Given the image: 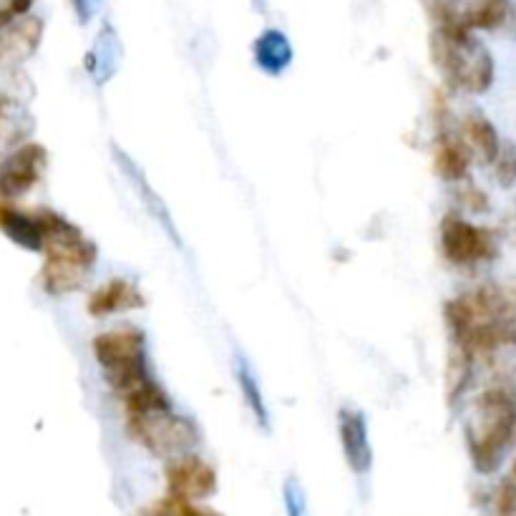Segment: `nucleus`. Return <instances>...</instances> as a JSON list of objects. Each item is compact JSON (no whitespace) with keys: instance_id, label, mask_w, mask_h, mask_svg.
<instances>
[{"instance_id":"nucleus-5","label":"nucleus","mask_w":516,"mask_h":516,"mask_svg":"<svg viewBox=\"0 0 516 516\" xmlns=\"http://www.w3.org/2000/svg\"><path fill=\"white\" fill-rule=\"evenodd\" d=\"M126 431L141 449L157 459H174L189 454L202 441V431L194 418L177 413V408H159V411L131 413L126 416Z\"/></svg>"},{"instance_id":"nucleus-15","label":"nucleus","mask_w":516,"mask_h":516,"mask_svg":"<svg viewBox=\"0 0 516 516\" xmlns=\"http://www.w3.org/2000/svg\"><path fill=\"white\" fill-rule=\"evenodd\" d=\"M471 164H474V154L464 136L446 134V131L438 136L436 152H433V167H436L438 177L444 182H464L469 179Z\"/></svg>"},{"instance_id":"nucleus-16","label":"nucleus","mask_w":516,"mask_h":516,"mask_svg":"<svg viewBox=\"0 0 516 516\" xmlns=\"http://www.w3.org/2000/svg\"><path fill=\"white\" fill-rule=\"evenodd\" d=\"M252 58H255V66L262 73L277 79V76H282L292 66L295 51H292V43L285 36V31H280V28H265L255 38V43H252Z\"/></svg>"},{"instance_id":"nucleus-11","label":"nucleus","mask_w":516,"mask_h":516,"mask_svg":"<svg viewBox=\"0 0 516 516\" xmlns=\"http://www.w3.org/2000/svg\"><path fill=\"white\" fill-rule=\"evenodd\" d=\"M338 436L348 469L358 476L368 474L373 469V444L368 421H365L363 413L353 411V408H340Z\"/></svg>"},{"instance_id":"nucleus-12","label":"nucleus","mask_w":516,"mask_h":516,"mask_svg":"<svg viewBox=\"0 0 516 516\" xmlns=\"http://www.w3.org/2000/svg\"><path fill=\"white\" fill-rule=\"evenodd\" d=\"M146 305L144 292L139 290L136 282L129 277H111L104 285L96 287L86 300V310L91 318H111V315L131 313V310H141Z\"/></svg>"},{"instance_id":"nucleus-6","label":"nucleus","mask_w":516,"mask_h":516,"mask_svg":"<svg viewBox=\"0 0 516 516\" xmlns=\"http://www.w3.org/2000/svg\"><path fill=\"white\" fill-rule=\"evenodd\" d=\"M444 320L451 340L469 328L494 320H516V275L506 280L481 282L474 290L456 295L444 305Z\"/></svg>"},{"instance_id":"nucleus-26","label":"nucleus","mask_w":516,"mask_h":516,"mask_svg":"<svg viewBox=\"0 0 516 516\" xmlns=\"http://www.w3.org/2000/svg\"><path fill=\"white\" fill-rule=\"evenodd\" d=\"M38 0H0V31L16 23L18 18L28 16Z\"/></svg>"},{"instance_id":"nucleus-8","label":"nucleus","mask_w":516,"mask_h":516,"mask_svg":"<svg viewBox=\"0 0 516 516\" xmlns=\"http://www.w3.org/2000/svg\"><path fill=\"white\" fill-rule=\"evenodd\" d=\"M48 167V149L38 141H26L16 146L0 162V202H13L31 192Z\"/></svg>"},{"instance_id":"nucleus-3","label":"nucleus","mask_w":516,"mask_h":516,"mask_svg":"<svg viewBox=\"0 0 516 516\" xmlns=\"http://www.w3.org/2000/svg\"><path fill=\"white\" fill-rule=\"evenodd\" d=\"M428 51L433 66L454 91L479 96L494 86V56L469 28H433Z\"/></svg>"},{"instance_id":"nucleus-20","label":"nucleus","mask_w":516,"mask_h":516,"mask_svg":"<svg viewBox=\"0 0 516 516\" xmlns=\"http://www.w3.org/2000/svg\"><path fill=\"white\" fill-rule=\"evenodd\" d=\"M474 368V355L466 353L459 345H451L449 360H446V401L449 406L464 398L466 388L471 386V378H474Z\"/></svg>"},{"instance_id":"nucleus-19","label":"nucleus","mask_w":516,"mask_h":516,"mask_svg":"<svg viewBox=\"0 0 516 516\" xmlns=\"http://www.w3.org/2000/svg\"><path fill=\"white\" fill-rule=\"evenodd\" d=\"M235 381L240 386L242 398H245L247 408L255 416V421L267 431L270 428V408H267L265 393H262L260 381H257V373L252 371V365L242 355H237L235 360Z\"/></svg>"},{"instance_id":"nucleus-9","label":"nucleus","mask_w":516,"mask_h":516,"mask_svg":"<svg viewBox=\"0 0 516 516\" xmlns=\"http://www.w3.org/2000/svg\"><path fill=\"white\" fill-rule=\"evenodd\" d=\"M164 484H167V494L174 499L204 501L217 494L219 476L207 459L189 451V454L174 456L167 461Z\"/></svg>"},{"instance_id":"nucleus-2","label":"nucleus","mask_w":516,"mask_h":516,"mask_svg":"<svg viewBox=\"0 0 516 516\" xmlns=\"http://www.w3.org/2000/svg\"><path fill=\"white\" fill-rule=\"evenodd\" d=\"M516 433V391L504 383L479 393L466 421V446L479 474L491 476L501 469Z\"/></svg>"},{"instance_id":"nucleus-23","label":"nucleus","mask_w":516,"mask_h":516,"mask_svg":"<svg viewBox=\"0 0 516 516\" xmlns=\"http://www.w3.org/2000/svg\"><path fill=\"white\" fill-rule=\"evenodd\" d=\"M486 516H516V459L511 464L509 474L496 484V489L491 491L489 499V511Z\"/></svg>"},{"instance_id":"nucleus-10","label":"nucleus","mask_w":516,"mask_h":516,"mask_svg":"<svg viewBox=\"0 0 516 516\" xmlns=\"http://www.w3.org/2000/svg\"><path fill=\"white\" fill-rule=\"evenodd\" d=\"M111 154H114V162L119 164L121 174H124L126 182L131 184V189L136 192L139 202L144 204L146 212L152 214L154 222H157V225L162 227L164 232H167V237L174 242V245L182 247V237H179V230H177V225H174V217H172V212H169L167 202H164V199L159 197L157 189L149 184V179H146V174L141 172L139 164H136L134 159H131L129 154H126L124 149H121V146H116V144L111 146Z\"/></svg>"},{"instance_id":"nucleus-29","label":"nucleus","mask_w":516,"mask_h":516,"mask_svg":"<svg viewBox=\"0 0 516 516\" xmlns=\"http://www.w3.org/2000/svg\"><path fill=\"white\" fill-rule=\"evenodd\" d=\"M499 33H504L506 38H516V3H509V8H506V16Z\"/></svg>"},{"instance_id":"nucleus-18","label":"nucleus","mask_w":516,"mask_h":516,"mask_svg":"<svg viewBox=\"0 0 516 516\" xmlns=\"http://www.w3.org/2000/svg\"><path fill=\"white\" fill-rule=\"evenodd\" d=\"M461 136H464V141L469 144L471 154L479 157L484 164H491L496 159V154H499V131H496V126L491 124L484 114H479V111L466 116L464 126H461Z\"/></svg>"},{"instance_id":"nucleus-24","label":"nucleus","mask_w":516,"mask_h":516,"mask_svg":"<svg viewBox=\"0 0 516 516\" xmlns=\"http://www.w3.org/2000/svg\"><path fill=\"white\" fill-rule=\"evenodd\" d=\"M494 177L499 187L509 189L516 184V141H501L494 162Z\"/></svg>"},{"instance_id":"nucleus-28","label":"nucleus","mask_w":516,"mask_h":516,"mask_svg":"<svg viewBox=\"0 0 516 516\" xmlns=\"http://www.w3.org/2000/svg\"><path fill=\"white\" fill-rule=\"evenodd\" d=\"M461 202H464L471 212H486V209H489V197H486V192H481L479 187H474V184H469V187L461 192Z\"/></svg>"},{"instance_id":"nucleus-13","label":"nucleus","mask_w":516,"mask_h":516,"mask_svg":"<svg viewBox=\"0 0 516 516\" xmlns=\"http://www.w3.org/2000/svg\"><path fill=\"white\" fill-rule=\"evenodd\" d=\"M0 232L26 252H43V222L38 209L13 207L11 202H0Z\"/></svg>"},{"instance_id":"nucleus-30","label":"nucleus","mask_w":516,"mask_h":516,"mask_svg":"<svg viewBox=\"0 0 516 516\" xmlns=\"http://www.w3.org/2000/svg\"><path fill=\"white\" fill-rule=\"evenodd\" d=\"M501 232H504L506 240H511L516 245V199L511 202L509 212H506V219H504V227H501Z\"/></svg>"},{"instance_id":"nucleus-17","label":"nucleus","mask_w":516,"mask_h":516,"mask_svg":"<svg viewBox=\"0 0 516 516\" xmlns=\"http://www.w3.org/2000/svg\"><path fill=\"white\" fill-rule=\"evenodd\" d=\"M119 58H121V43L119 36H116L114 26L111 23H104V28L96 36L94 46L86 53V71H89L91 79L99 86L109 84L111 79L119 71Z\"/></svg>"},{"instance_id":"nucleus-21","label":"nucleus","mask_w":516,"mask_h":516,"mask_svg":"<svg viewBox=\"0 0 516 516\" xmlns=\"http://www.w3.org/2000/svg\"><path fill=\"white\" fill-rule=\"evenodd\" d=\"M421 6L431 18L433 28H469L466 26L469 0H421Z\"/></svg>"},{"instance_id":"nucleus-22","label":"nucleus","mask_w":516,"mask_h":516,"mask_svg":"<svg viewBox=\"0 0 516 516\" xmlns=\"http://www.w3.org/2000/svg\"><path fill=\"white\" fill-rule=\"evenodd\" d=\"M139 516H225L212 506H199V501H182L174 496H162L159 501L139 511Z\"/></svg>"},{"instance_id":"nucleus-4","label":"nucleus","mask_w":516,"mask_h":516,"mask_svg":"<svg viewBox=\"0 0 516 516\" xmlns=\"http://www.w3.org/2000/svg\"><path fill=\"white\" fill-rule=\"evenodd\" d=\"M91 350L104 371L106 383L119 398L154 378L149 368L146 338L134 325H121V328L96 335Z\"/></svg>"},{"instance_id":"nucleus-27","label":"nucleus","mask_w":516,"mask_h":516,"mask_svg":"<svg viewBox=\"0 0 516 516\" xmlns=\"http://www.w3.org/2000/svg\"><path fill=\"white\" fill-rule=\"evenodd\" d=\"M101 6H104V0H71L73 16H76L81 26H89L96 18V13L101 11Z\"/></svg>"},{"instance_id":"nucleus-25","label":"nucleus","mask_w":516,"mask_h":516,"mask_svg":"<svg viewBox=\"0 0 516 516\" xmlns=\"http://www.w3.org/2000/svg\"><path fill=\"white\" fill-rule=\"evenodd\" d=\"M282 501H285L287 516H308V506H305V494L300 489L298 479H287L282 486Z\"/></svg>"},{"instance_id":"nucleus-7","label":"nucleus","mask_w":516,"mask_h":516,"mask_svg":"<svg viewBox=\"0 0 516 516\" xmlns=\"http://www.w3.org/2000/svg\"><path fill=\"white\" fill-rule=\"evenodd\" d=\"M438 245L446 262L456 267H474L494 262L501 252L499 230L474 225L461 214L449 212L438 227Z\"/></svg>"},{"instance_id":"nucleus-14","label":"nucleus","mask_w":516,"mask_h":516,"mask_svg":"<svg viewBox=\"0 0 516 516\" xmlns=\"http://www.w3.org/2000/svg\"><path fill=\"white\" fill-rule=\"evenodd\" d=\"M43 38V18L28 16L18 18L8 28L0 31V63L3 61H26L38 51Z\"/></svg>"},{"instance_id":"nucleus-1","label":"nucleus","mask_w":516,"mask_h":516,"mask_svg":"<svg viewBox=\"0 0 516 516\" xmlns=\"http://www.w3.org/2000/svg\"><path fill=\"white\" fill-rule=\"evenodd\" d=\"M38 214L46 232L41 287L51 298H66L86 285L99 262V247L56 209L38 207Z\"/></svg>"}]
</instances>
